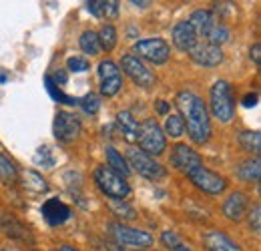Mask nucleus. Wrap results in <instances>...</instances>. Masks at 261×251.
Masks as SVG:
<instances>
[{
	"instance_id": "nucleus-39",
	"label": "nucleus",
	"mask_w": 261,
	"mask_h": 251,
	"mask_svg": "<svg viewBox=\"0 0 261 251\" xmlns=\"http://www.w3.org/2000/svg\"><path fill=\"white\" fill-rule=\"evenodd\" d=\"M257 93H251V94H245V98H243V107H255L257 105Z\"/></svg>"
},
{
	"instance_id": "nucleus-6",
	"label": "nucleus",
	"mask_w": 261,
	"mask_h": 251,
	"mask_svg": "<svg viewBox=\"0 0 261 251\" xmlns=\"http://www.w3.org/2000/svg\"><path fill=\"white\" fill-rule=\"evenodd\" d=\"M111 235L115 237V241L119 245H127L135 249H149L153 245V235L143 231V229H135L125 223H113L111 225Z\"/></svg>"
},
{
	"instance_id": "nucleus-5",
	"label": "nucleus",
	"mask_w": 261,
	"mask_h": 251,
	"mask_svg": "<svg viewBox=\"0 0 261 251\" xmlns=\"http://www.w3.org/2000/svg\"><path fill=\"white\" fill-rule=\"evenodd\" d=\"M139 145H141V151L147 153V155H151V157L161 155L165 149H167V139H165L163 129L157 125L155 119H147L141 125Z\"/></svg>"
},
{
	"instance_id": "nucleus-11",
	"label": "nucleus",
	"mask_w": 261,
	"mask_h": 251,
	"mask_svg": "<svg viewBox=\"0 0 261 251\" xmlns=\"http://www.w3.org/2000/svg\"><path fill=\"white\" fill-rule=\"evenodd\" d=\"M171 165H173L177 171L189 175L193 169L203 165V159H201V155H199L197 151H193L191 147H187V145H177V147H173V151H171Z\"/></svg>"
},
{
	"instance_id": "nucleus-19",
	"label": "nucleus",
	"mask_w": 261,
	"mask_h": 251,
	"mask_svg": "<svg viewBox=\"0 0 261 251\" xmlns=\"http://www.w3.org/2000/svg\"><path fill=\"white\" fill-rule=\"evenodd\" d=\"M0 229H2V233L8 235L10 239H22V241H24V239L29 237L27 227L16 219L14 215H10V213H6V211L0 213Z\"/></svg>"
},
{
	"instance_id": "nucleus-21",
	"label": "nucleus",
	"mask_w": 261,
	"mask_h": 251,
	"mask_svg": "<svg viewBox=\"0 0 261 251\" xmlns=\"http://www.w3.org/2000/svg\"><path fill=\"white\" fill-rule=\"evenodd\" d=\"M237 175L241 181L245 183H257L259 181V175H261V163L259 159H247L243 161L239 167H237Z\"/></svg>"
},
{
	"instance_id": "nucleus-32",
	"label": "nucleus",
	"mask_w": 261,
	"mask_h": 251,
	"mask_svg": "<svg viewBox=\"0 0 261 251\" xmlns=\"http://www.w3.org/2000/svg\"><path fill=\"white\" fill-rule=\"evenodd\" d=\"M123 87V77H115V79H107L100 81V94L105 96H115Z\"/></svg>"
},
{
	"instance_id": "nucleus-28",
	"label": "nucleus",
	"mask_w": 261,
	"mask_h": 251,
	"mask_svg": "<svg viewBox=\"0 0 261 251\" xmlns=\"http://www.w3.org/2000/svg\"><path fill=\"white\" fill-rule=\"evenodd\" d=\"M163 133H167L173 139H179L181 135H185V123H183V119L179 115H167Z\"/></svg>"
},
{
	"instance_id": "nucleus-34",
	"label": "nucleus",
	"mask_w": 261,
	"mask_h": 251,
	"mask_svg": "<svg viewBox=\"0 0 261 251\" xmlns=\"http://www.w3.org/2000/svg\"><path fill=\"white\" fill-rule=\"evenodd\" d=\"M66 68L70 72H87L91 68V64H89V61L85 57H70L66 61Z\"/></svg>"
},
{
	"instance_id": "nucleus-27",
	"label": "nucleus",
	"mask_w": 261,
	"mask_h": 251,
	"mask_svg": "<svg viewBox=\"0 0 261 251\" xmlns=\"http://www.w3.org/2000/svg\"><path fill=\"white\" fill-rule=\"evenodd\" d=\"M229 36H231V31H229L223 22H217V24H215V29L207 34L205 42H209V44H213V46H219V48H221V44H225V42H227Z\"/></svg>"
},
{
	"instance_id": "nucleus-30",
	"label": "nucleus",
	"mask_w": 261,
	"mask_h": 251,
	"mask_svg": "<svg viewBox=\"0 0 261 251\" xmlns=\"http://www.w3.org/2000/svg\"><path fill=\"white\" fill-rule=\"evenodd\" d=\"M0 179L4 183H14L16 181V167L12 165V161L4 155H0Z\"/></svg>"
},
{
	"instance_id": "nucleus-25",
	"label": "nucleus",
	"mask_w": 261,
	"mask_h": 251,
	"mask_svg": "<svg viewBox=\"0 0 261 251\" xmlns=\"http://www.w3.org/2000/svg\"><path fill=\"white\" fill-rule=\"evenodd\" d=\"M79 44H81V51L85 53V55H91V57H95L100 53V44H98V36L95 31H85L81 34V38H79Z\"/></svg>"
},
{
	"instance_id": "nucleus-33",
	"label": "nucleus",
	"mask_w": 261,
	"mask_h": 251,
	"mask_svg": "<svg viewBox=\"0 0 261 251\" xmlns=\"http://www.w3.org/2000/svg\"><path fill=\"white\" fill-rule=\"evenodd\" d=\"M79 105L83 107V111L85 113H89V115H97L98 109H100V101H98L97 94H87V96H83L81 101H79Z\"/></svg>"
},
{
	"instance_id": "nucleus-23",
	"label": "nucleus",
	"mask_w": 261,
	"mask_h": 251,
	"mask_svg": "<svg viewBox=\"0 0 261 251\" xmlns=\"http://www.w3.org/2000/svg\"><path fill=\"white\" fill-rule=\"evenodd\" d=\"M22 185L29 191H33V193H46L48 191V183L44 181V177L40 173L33 171V169L22 173Z\"/></svg>"
},
{
	"instance_id": "nucleus-35",
	"label": "nucleus",
	"mask_w": 261,
	"mask_h": 251,
	"mask_svg": "<svg viewBox=\"0 0 261 251\" xmlns=\"http://www.w3.org/2000/svg\"><path fill=\"white\" fill-rule=\"evenodd\" d=\"M247 217H249V229H251L253 233H259L261 231V207H259V203H255V205L251 207V211L247 213Z\"/></svg>"
},
{
	"instance_id": "nucleus-40",
	"label": "nucleus",
	"mask_w": 261,
	"mask_h": 251,
	"mask_svg": "<svg viewBox=\"0 0 261 251\" xmlns=\"http://www.w3.org/2000/svg\"><path fill=\"white\" fill-rule=\"evenodd\" d=\"M157 113L159 115H167L169 113V105L165 101H157Z\"/></svg>"
},
{
	"instance_id": "nucleus-43",
	"label": "nucleus",
	"mask_w": 261,
	"mask_h": 251,
	"mask_svg": "<svg viewBox=\"0 0 261 251\" xmlns=\"http://www.w3.org/2000/svg\"><path fill=\"white\" fill-rule=\"evenodd\" d=\"M2 251H18V249H16V247H12V245H8V247H4Z\"/></svg>"
},
{
	"instance_id": "nucleus-26",
	"label": "nucleus",
	"mask_w": 261,
	"mask_h": 251,
	"mask_svg": "<svg viewBox=\"0 0 261 251\" xmlns=\"http://www.w3.org/2000/svg\"><path fill=\"white\" fill-rule=\"evenodd\" d=\"M98 36V44H100V51H113L115 44H117V29L113 24H102L100 31L97 32Z\"/></svg>"
},
{
	"instance_id": "nucleus-41",
	"label": "nucleus",
	"mask_w": 261,
	"mask_h": 251,
	"mask_svg": "<svg viewBox=\"0 0 261 251\" xmlns=\"http://www.w3.org/2000/svg\"><path fill=\"white\" fill-rule=\"evenodd\" d=\"M57 251H79V249H74L72 245H66V243H63V245H61V247H59Z\"/></svg>"
},
{
	"instance_id": "nucleus-38",
	"label": "nucleus",
	"mask_w": 261,
	"mask_h": 251,
	"mask_svg": "<svg viewBox=\"0 0 261 251\" xmlns=\"http://www.w3.org/2000/svg\"><path fill=\"white\" fill-rule=\"evenodd\" d=\"M249 57H251V61L259 66V63H261V44L259 42H255L251 48H249Z\"/></svg>"
},
{
	"instance_id": "nucleus-13",
	"label": "nucleus",
	"mask_w": 261,
	"mask_h": 251,
	"mask_svg": "<svg viewBox=\"0 0 261 251\" xmlns=\"http://www.w3.org/2000/svg\"><path fill=\"white\" fill-rule=\"evenodd\" d=\"M171 36H173V44H175L179 51H183V53H191L193 46L199 42V36L195 34V31L191 29V24H189L187 20L177 22Z\"/></svg>"
},
{
	"instance_id": "nucleus-12",
	"label": "nucleus",
	"mask_w": 261,
	"mask_h": 251,
	"mask_svg": "<svg viewBox=\"0 0 261 251\" xmlns=\"http://www.w3.org/2000/svg\"><path fill=\"white\" fill-rule=\"evenodd\" d=\"M189 57L193 59V63L199 66H207V68H213V66H219L223 63V51L219 46H213L209 42H203L199 40L193 51L189 53Z\"/></svg>"
},
{
	"instance_id": "nucleus-36",
	"label": "nucleus",
	"mask_w": 261,
	"mask_h": 251,
	"mask_svg": "<svg viewBox=\"0 0 261 251\" xmlns=\"http://www.w3.org/2000/svg\"><path fill=\"white\" fill-rule=\"evenodd\" d=\"M161 243H163L165 247H169V249H177L181 245V237L175 231L167 229V231H163V235H161Z\"/></svg>"
},
{
	"instance_id": "nucleus-29",
	"label": "nucleus",
	"mask_w": 261,
	"mask_h": 251,
	"mask_svg": "<svg viewBox=\"0 0 261 251\" xmlns=\"http://www.w3.org/2000/svg\"><path fill=\"white\" fill-rule=\"evenodd\" d=\"M44 83H46V91L50 93V96L57 101V103H66V105H79V101L76 98H72V96H66L61 89H59V85H55L53 83V77H46L44 79Z\"/></svg>"
},
{
	"instance_id": "nucleus-15",
	"label": "nucleus",
	"mask_w": 261,
	"mask_h": 251,
	"mask_svg": "<svg viewBox=\"0 0 261 251\" xmlns=\"http://www.w3.org/2000/svg\"><path fill=\"white\" fill-rule=\"evenodd\" d=\"M40 213H42V217L46 219V223L53 225V227L63 225V223L70 217V209H68V205H65V203L59 201V199H48V201L42 205Z\"/></svg>"
},
{
	"instance_id": "nucleus-17",
	"label": "nucleus",
	"mask_w": 261,
	"mask_h": 251,
	"mask_svg": "<svg viewBox=\"0 0 261 251\" xmlns=\"http://www.w3.org/2000/svg\"><path fill=\"white\" fill-rule=\"evenodd\" d=\"M203 243L209 251H241V247L223 231H207L203 235Z\"/></svg>"
},
{
	"instance_id": "nucleus-8",
	"label": "nucleus",
	"mask_w": 261,
	"mask_h": 251,
	"mask_svg": "<svg viewBox=\"0 0 261 251\" xmlns=\"http://www.w3.org/2000/svg\"><path fill=\"white\" fill-rule=\"evenodd\" d=\"M187 177L191 179V183H193L199 191H203V193H207V195H221V193L227 189L225 177H221L219 173L207 169L205 165L193 169Z\"/></svg>"
},
{
	"instance_id": "nucleus-18",
	"label": "nucleus",
	"mask_w": 261,
	"mask_h": 251,
	"mask_svg": "<svg viewBox=\"0 0 261 251\" xmlns=\"http://www.w3.org/2000/svg\"><path fill=\"white\" fill-rule=\"evenodd\" d=\"M117 127L123 135V139L127 143H139V133H141V125L135 121V117L129 111H121L117 115Z\"/></svg>"
},
{
	"instance_id": "nucleus-16",
	"label": "nucleus",
	"mask_w": 261,
	"mask_h": 251,
	"mask_svg": "<svg viewBox=\"0 0 261 251\" xmlns=\"http://www.w3.org/2000/svg\"><path fill=\"white\" fill-rule=\"evenodd\" d=\"M187 22L191 24V29L195 31L197 36L207 38V34L215 29V24H217L219 20H217V16H215L211 10H203V8H199V10H195V12L189 16Z\"/></svg>"
},
{
	"instance_id": "nucleus-10",
	"label": "nucleus",
	"mask_w": 261,
	"mask_h": 251,
	"mask_svg": "<svg viewBox=\"0 0 261 251\" xmlns=\"http://www.w3.org/2000/svg\"><path fill=\"white\" fill-rule=\"evenodd\" d=\"M83 131V123L76 115L72 113H66V111H61L55 119V137L57 141L61 143H72L74 139H79Z\"/></svg>"
},
{
	"instance_id": "nucleus-22",
	"label": "nucleus",
	"mask_w": 261,
	"mask_h": 251,
	"mask_svg": "<svg viewBox=\"0 0 261 251\" xmlns=\"http://www.w3.org/2000/svg\"><path fill=\"white\" fill-rule=\"evenodd\" d=\"M105 155H107V167H109L111 171H115V173L121 175V177H127L130 173V167L127 165V159L123 157L115 147H107Z\"/></svg>"
},
{
	"instance_id": "nucleus-37",
	"label": "nucleus",
	"mask_w": 261,
	"mask_h": 251,
	"mask_svg": "<svg viewBox=\"0 0 261 251\" xmlns=\"http://www.w3.org/2000/svg\"><path fill=\"white\" fill-rule=\"evenodd\" d=\"M113 211L119 215V217H123V219H135V211L130 209V207H121V205H113Z\"/></svg>"
},
{
	"instance_id": "nucleus-4",
	"label": "nucleus",
	"mask_w": 261,
	"mask_h": 251,
	"mask_svg": "<svg viewBox=\"0 0 261 251\" xmlns=\"http://www.w3.org/2000/svg\"><path fill=\"white\" fill-rule=\"evenodd\" d=\"M127 161H129L127 165H130L141 177H145L149 181H161V179H165V175H167V171H165V167L161 163H157L155 157L143 153L137 147H133V149L127 151Z\"/></svg>"
},
{
	"instance_id": "nucleus-42",
	"label": "nucleus",
	"mask_w": 261,
	"mask_h": 251,
	"mask_svg": "<svg viewBox=\"0 0 261 251\" xmlns=\"http://www.w3.org/2000/svg\"><path fill=\"white\" fill-rule=\"evenodd\" d=\"M173 251H193V249H191V247H187V245H183V243H181V245H179V247H177V249H173Z\"/></svg>"
},
{
	"instance_id": "nucleus-20",
	"label": "nucleus",
	"mask_w": 261,
	"mask_h": 251,
	"mask_svg": "<svg viewBox=\"0 0 261 251\" xmlns=\"http://www.w3.org/2000/svg\"><path fill=\"white\" fill-rule=\"evenodd\" d=\"M89 10L93 16L97 18H107V20H115L119 16V2L117 0H93L87 2Z\"/></svg>"
},
{
	"instance_id": "nucleus-7",
	"label": "nucleus",
	"mask_w": 261,
	"mask_h": 251,
	"mask_svg": "<svg viewBox=\"0 0 261 251\" xmlns=\"http://www.w3.org/2000/svg\"><path fill=\"white\" fill-rule=\"evenodd\" d=\"M133 53L137 59H145L153 64H163L171 57V46L163 38H145L133 46Z\"/></svg>"
},
{
	"instance_id": "nucleus-31",
	"label": "nucleus",
	"mask_w": 261,
	"mask_h": 251,
	"mask_svg": "<svg viewBox=\"0 0 261 251\" xmlns=\"http://www.w3.org/2000/svg\"><path fill=\"white\" fill-rule=\"evenodd\" d=\"M34 163L44 167V169H50V167H55V155L48 147H38L34 153Z\"/></svg>"
},
{
	"instance_id": "nucleus-9",
	"label": "nucleus",
	"mask_w": 261,
	"mask_h": 251,
	"mask_svg": "<svg viewBox=\"0 0 261 251\" xmlns=\"http://www.w3.org/2000/svg\"><path fill=\"white\" fill-rule=\"evenodd\" d=\"M121 68L130 77V81L137 85V87H143V89H149L155 85V74L151 72V68H147L145 63L141 59H137L135 55H125L121 59Z\"/></svg>"
},
{
	"instance_id": "nucleus-14",
	"label": "nucleus",
	"mask_w": 261,
	"mask_h": 251,
	"mask_svg": "<svg viewBox=\"0 0 261 251\" xmlns=\"http://www.w3.org/2000/svg\"><path fill=\"white\" fill-rule=\"evenodd\" d=\"M247 207H249V201H247L245 193L235 191V193L229 195L225 199V203H223V215L229 221H241L247 215Z\"/></svg>"
},
{
	"instance_id": "nucleus-2",
	"label": "nucleus",
	"mask_w": 261,
	"mask_h": 251,
	"mask_svg": "<svg viewBox=\"0 0 261 251\" xmlns=\"http://www.w3.org/2000/svg\"><path fill=\"white\" fill-rule=\"evenodd\" d=\"M93 179H95L97 187L107 197H111L113 201H125L130 195V187L129 183L125 181V177L117 175L109 167H97L95 173H93Z\"/></svg>"
},
{
	"instance_id": "nucleus-1",
	"label": "nucleus",
	"mask_w": 261,
	"mask_h": 251,
	"mask_svg": "<svg viewBox=\"0 0 261 251\" xmlns=\"http://www.w3.org/2000/svg\"><path fill=\"white\" fill-rule=\"evenodd\" d=\"M175 105L179 109V117L185 123V131L189 133L195 145H205L211 137V121L207 105L199 94L191 91H181L175 96Z\"/></svg>"
},
{
	"instance_id": "nucleus-24",
	"label": "nucleus",
	"mask_w": 261,
	"mask_h": 251,
	"mask_svg": "<svg viewBox=\"0 0 261 251\" xmlns=\"http://www.w3.org/2000/svg\"><path fill=\"white\" fill-rule=\"evenodd\" d=\"M239 145L241 149H245L247 153H259L261 151V135L259 131H243L239 135Z\"/></svg>"
},
{
	"instance_id": "nucleus-3",
	"label": "nucleus",
	"mask_w": 261,
	"mask_h": 251,
	"mask_svg": "<svg viewBox=\"0 0 261 251\" xmlns=\"http://www.w3.org/2000/svg\"><path fill=\"white\" fill-rule=\"evenodd\" d=\"M209 107H211V113L217 121L221 123H231L233 119V93H231V87H229L227 81H217L211 91H209Z\"/></svg>"
}]
</instances>
